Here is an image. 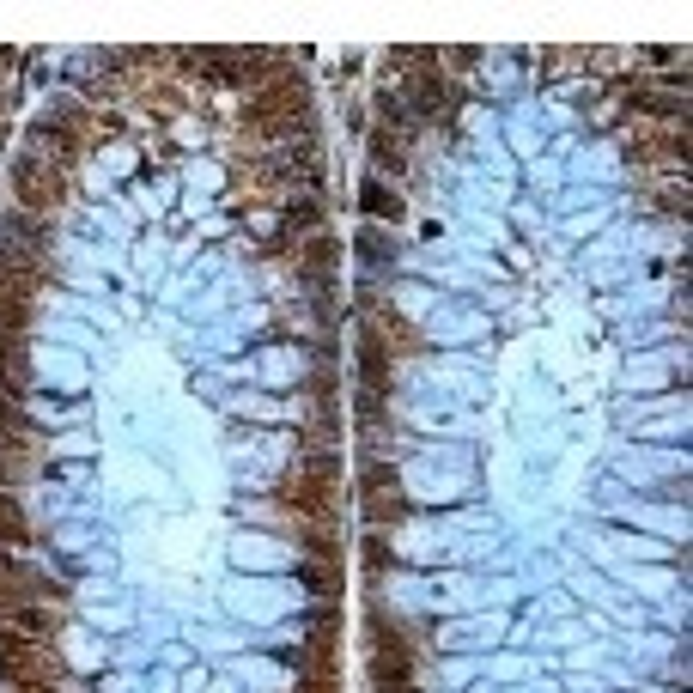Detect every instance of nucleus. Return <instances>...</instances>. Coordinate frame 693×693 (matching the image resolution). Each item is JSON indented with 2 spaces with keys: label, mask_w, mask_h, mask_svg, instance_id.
Listing matches in <instances>:
<instances>
[{
  "label": "nucleus",
  "mask_w": 693,
  "mask_h": 693,
  "mask_svg": "<svg viewBox=\"0 0 693 693\" xmlns=\"http://www.w3.org/2000/svg\"><path fill=\"white\" fill-rule=\"evenodd\" d=\"M0 675L13 687H49L61 675V657L43 639H19V645H0Z\"/></svg>",
  "instance_id": "f257e3e1"
},
{
  "label": "nucleus",
  "mask_w": 693,
  "mask_h": 693,
  "mask_svg": "<svg viewBox=\"0 0 693 693\" xmlns=\"http://www.w3.org/2000/svg\"><path fill=\"white\" fill-rule=\"evenodd\" d=\"M0 627H13L19 639H55L61 633V608L55 602H0Z\"/></svg>",
  "instance_id": "f03ea898"
},
{
  "label": "nucleus",
  "mask_w": 693,
  "mask_h": 693,
  "mask_svg": "<svg viewBox=\"0 0 693 693\" xmlns=\"http://www.w3.org/2000/svg\"><path fill=\"white\" fill-rule=\"evenodd\" d=\"M13 183L31 213H49V201H61V171H49V159H13Z\"/></svg>",
  "instance_id": "7ed1b4c3"
},
{
  "label": "nucleus",
  "mask_w": 693,
  "mask_h": 693,
  "mask_svg": "<svg viewBox=\"0 0 693 693\" xmlns=\"http://www.w3.org/2000/svg\"><path fill=\"white\" fill-rule=\"evenodd\" d=\"M0 548H7V554L31 548V523H25V511H19L13 493H0Z\"/></svg>",
  "instance_id": "20e7f679"
},
{
  "label": "nucleus",
  "mask_w": 693,
  "mask_h": 693,
  "mask_svg": "<svg viewBox=\"0 0 693 693\" xmlns=\"http://www.w3.org/2000/svg\"><path fill=\"white\" fill-rule=\"evenodd\" d=\"M383 481H390V469H371V505H365V517H371V523H396L408 505L396 499V487L383 493Z\"/></svg>",
  "instance_id": "39448f33"
},
{
  "label": "nucleus",
  "mask_w": 693,
  "mask_h": 693,
  "mask_svg": "<svg viewBox=\"0 0 693 693\" xmlns=\"http://www.w3.org/2000/svg\"><path fill=\"white\" fill-rule=\"evenodd\" d=\"M414 104H420V116H450V92H444L438 73H420L414 80Z\"/></svg>",
  "instance_id": "423d86ee"
},
{
  "label": "nucleus",
  "mask_w": 693,
  "mask_h": 693,
  "mask_svg": "<svg viewBox=\"0 0 693 693\" xmlns=\"http://www.w3.org/2000/svg\"><path fill=\"white\" fill-rule=\"evenodd\" d=\"M359 371H365V390H371V396H377V390H390V365H383L377 335H365V347H359Z\"/></svg>",
  "instance_id": "0eeeda50"
},
{
  "label": "nucleus",
  "mask_w": 693,
  "mask_h": 693,
  "mask_svg": "<svg viewBox=\"0 0 693 693\" xmlns=\"http://www.w3.org/2000/svg\"><path fill=\"white\" fill-rule=\"evenodd\" d=\"M359 201H365V213H371V219H402V213H408V207H402V195H396V189H383V183H365V195H359Z\"/></svg>",
  "instance_id": "6e6552de"
},
{
  "label": "nucleus",
  "mask_w": 693,
  "mask_h": 693,
  "mask_svg": "<svg viewBox=\"0 0 693 693\" xmlns=\"http://www.w3.org/2000/svg\"><path fill=\"white\" fill-rule=\"evenodd\" d=\"M371 159H377V171H402V165H408L402 146H396L390 134H371Z\"/></svg>",
  "instance_id": "1a4fd4ad"
},
{
  "label": "nucleus",
  "mask_w": 693,
  "mask_h": 693,
  "mask_svg": "<svg viewBox=\"0 0 693 693\" xmlns=\"http://www.w3.org/2000/svg\"><path fill=\"white\" fill-rule=\"evenodd\" d=\"M329 268H335V244H329V238H317V244H311V256H304V274H317V280H323Z\"/></svg>",
  "instance_id": "9d476101"
},
{
  "label": "nucleus",
  "mask_w": 693,
  "mask_h": 693,
  "mask_svg": "<svg viewBox=\"0 0 693 693\" xmlns=\"http://www.w3.org/2000/svg\"><path fill=\"white\" fill-rule=\"evenodd\" d=\"M25 481V456H7V450H0V493H13Z\"/></svg>",
  "instance_id": "9b49d317"
},
{
  "label": "nucleus",
  "mask_w": 693,
  "mask_h": 693,
  "mask_svg": "<svg viewBox=\"0 0 693 693\" xmlns=\"http://www.w3.org/2000/svg\"><path fill=\"white\" fill-rule=\"evenodd\" d=\"M292 225H317V207H311V201H292V207H286V231H292Z\"/></svg>",
  "instance_id": "f8f14e48"
},
{
  "label": "nucleus",
  "mask_w": 693,
  "mask_h": 693,
  "mask_svg": "<svg viewBox=\"0 0 693 693\" xmlns=\"http://www.w3.org/2000/svg\"><path fill=\"white\" fill-rule=\"evenodd\" d=\"M13 693H61V687H55V681H49V687H13Z\"/></svg>",
  "instance_id": "ddd939ff"
}]
</instances>
